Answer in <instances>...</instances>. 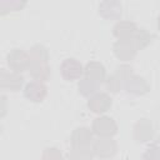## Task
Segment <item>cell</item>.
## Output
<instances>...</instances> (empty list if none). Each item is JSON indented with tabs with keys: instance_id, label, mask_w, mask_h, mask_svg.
I'll return each mask as SVG.
<instances>
[{
	"instance_id": "cell-25",
	"label": "cell",
	"mask_w": 160,
	"mask_h": 160,
	"mask_svg": "<svg viewBox=\"0 0 160 160\" xmlns=\"http://www.w3.org/2000/svg\"><path fill=\"white\" fill-rule=\"evenodd\" d=\"M158 29L160 30V15L158 16Z\"/></svg>"
},
{
	"instance_id": "cell-13",
	"label": "cell",
	"mask_w": 160,
	"mask_h": 160,
	"mask_svg": "<svg viewBox=\"0 0 160 160\" xmlns=\"http://www.w3.org/2000/svg\"><path fill=\"white\" fill-rule=\"evenodd\" d=\"M134 139L140 142H145L152 139V125L148 119H141L135 124Z\"/></svg>"
},
{
	"instance_id": "cell-22",
	"label": "cell",
	"mask_w": 160,
	"mask_h": 160,
	"mask_svg": "<svg viewBox=\"0 0 160 160\" xmlns=\"http://www.w3.org/2000/svg\"><path fill=\"white\" fill-rule=\"evenodd\" d=\"M141 160H160V149L155 144L150 145L142 154Z\"/></svg>"
},
{
	"instance_id": "cell-23",
	"label": "cell",
	"mask_w": 160,
	"mask_h": 160,
	"mask_svg": "<svg viewBox=\"0 0 160 160\" xmlns=\"http://www.w3.org/2000/svg\"><path fill=\"white\" fill-rule=\"evenodd\" d=\"M41 160H64L59 149L56 148H46L42 152Z\"/></svg>"
},
{
	"instance_id": "cell-11",
	"label": "cell",
	"mask_w": 160,
	"mask_h": 160,
	"mask_svg": "<svg viewBox=\"0 0 160 160\" xmlns=\"http://www.w3.org/2000/svg\"><path fill=\"white\" fill-rule=\"evenodd\" d=\"M136 31H138L136 25L132 21H126V20L118 21L112 28V34L119 40H131Z\"/></svg>"
},
{
	"instance_id": "cell-15",
	"label": "cell",
	"mask_w": 160,
	"mask_h": 160,
	"mask_svg": "<svg viewBox=\"0 0 160 160\" xmlns=\"http://www.w3.org/2000/svg\"><path fill=\"white\" fill-rule=\"evenodd\" d=\"M99 14L105 19H119L121 15V4L119 1H102L99 5Z\"/></svg>"
},
{
	"instance_id": "cell-4",
	"label": "cell",
	"mask_w": 160,
	"mask_h": 160,
	"mask_svg": "<svg viewBox=\"0 0 160 160\" xmlns=\"http://www.w3.org/2000/svg\"><path fill=\"white\" fill-rule=\"evenodd\" d=\"M48 95V88L44 82L32 80L24 88V96L32 102H41Z\"/></svg>"
},
{
	"instance_id": "cell-5",
	"label": "cell",
	"mask_w": 160,
	"mask_h": 160,
	"mask_svg": "<svg viewBox=\"0 0 160 160\" xmlns=\"http://www.w3.org/2000/svg\"><path fill=\"white\" fill-rule=\"evenodd\" d=\"M24 84V78L15 71H8L5 69H1L0 71V86L4 90H11L18 91L21 89Z\"/></svg>"
},
{
	"instance_id": "cell-16",
	"label": "cell",
	"mask_w": 160,
	"mask_h": 160,
	"mask_svg": "<svg viewBox=\"0 0 160 160\" xmlns=\"http://www.w3.org/2000/svg\"><path fill=\"white\" fill-rule=\"evenodd\" d=\"M92 148L85 146V148H72L68 155V160H92Z\"/></svg>"
},
{
	"instance_id": "cell-9",
	"label": "cell",
	"mask_w": 160,
	"mask_h": 160,
	"mask_svg": "<svg viewBox=\"0 0 160 160\" xmlns=\"http://www.w3.org/2000/svg\"><path fill=\"white\" fill-rule=\"evenodd\" d=\"M70 142L72 145V148H85V146H90V144L92 142V131L89 128L85 126H80L76 128L70 136Z\"/></svg>"
},
{
	"instance_id": "cell-3",
	"label": "cell",
	"mask_w": 160,
	"mask_h": 160,
	"mask_svg": "<svg viewBox=\"0 0 160 160\" xmlns=\"http://www.w3.org/2000/svg\"><path fill=\"white\" fill-rule=\"evenodd\" d=\"M60 72L66 81H72L80 79V76L84 74V68L79 60L74 58H68L61 62Z\"/></svg>"
},
{
	"instance_id": "cell-6",
	"label": "cell",
	"mask_w": 160,
	"mask_h": 160,
	"mask_svg": "<svg viewBox=\"0 0 160 160\" xmlns=\"http://www.w3.org/2000/svg\"><path fill=\"white\" fill-rule=\"evenodd\" d=\"M118 145L111 138H99L92 144V151L99 158H111L116 154Z\"/></svg>"
},
{
	"instance_id": "cell-7",
	"label": "cell",
	"mask_w": 160,
	"mask_h": 160,
	"mask_svg": "<svg viewBox=\"0 0 160 160\" xmlns=\"http://www.w3.org/2000/svg\"><path fill=\"white\" fill-rule=\"evenodd\" d=\"M111 104H112V99L108 94L96 92L95 95L90 96L88 101V108L95 114H102L111 108Z\"/></svg>"
},
{
	"instance_id": "cell-12",
	"label": "cell",
	"mask_w": 160,
	"mask_h": 160,
	"mask_svg": "<svg viewBox=\"0 0 160 160\" xmlns=\"http://www.w3.org/2000/svg\"><path fill=\"white\" fill-rule=\"evenodd\" d=\"M124 88L129 94H132V95H144L150 90V86L146 82V80L134 74L125 81Z\"/></svg>"
},
{
	"instance_id": "cell-8",
	"label": "cell",
	"mask_w": 160,
	"mask_h": 160,
	"mask_svg": "<svg viewBox=\"0 0 160 160\" xmlns=\"http://www.w3.org/2000/svg\"><path fill=\"white\" fill-rule=\"evenodd\" d=\"M112 50H114L115 56L120 60H124V61L132 60L136 55V51H138L131 40H118L114 44Z\"/></svg>"
},
{
	"instance_id": "cell-24",
	"label": "cell",
	"mask_w": 160,
	"mask_h": 160,
	"mask_svg": "<svg viewBox=\"0 0 160 160\" xmlns=\"http://www.w3.org/2000/svg\"><path fill=\"white\" fill-rule=\"evenodd\" d=\"M154 144H155V145H156V146H158V148L160 149V139H158V140H156V141H155Z\"/></svg>"
},
{
	"instance_id": "cell-1",
	"label": "cell",
	"mask_w": 160,
	"mask_h": 160,
	"mask_svg": "<svg viewBox=\"0 0 160 160\" xmlns=\"http://www.w3.org/2000/svg\"><path fill=\"white\" fill-rule=\"evenodd\" d=\"M6 62L8 66L11 69V71L20 74L24 70H28L30 66L29 52L24 51L22 49H12L6 55Z\"/></svg>"
},
{
	"instance_id": "cell-10",
	"label": "cell",
	"mask_w": 160,
	"mask_h": 160,
	"mask_svg": "<svg viewBox=\"0 0 160 160\" xmlns=\"http://www.w3.org/2000/svg\"><path fill=\"white\" fill-rule=\"evenodd\" d=\"M84 74H85L86 79H89L94 82H98L99 85L102 81H105V78H106L105 68L99 61H89L84 68Z\"/></svg>"
},
{
	"instance_id": "cell-14",
	"label": "cell",
	"mask_w": 160,
	"mask_h": 160,
	"mask_svg": "<svg viewBox=\"0 0 160 160\" xmlns=\"http://www.w3.org/2000/svg\"><path fill=\"white\" fill-rule=\"evenodd\" d=\"M30 75L34 78V80L38 81H46L50 78V66L48 61H30L29 66Z\"/></svg>"
},
{
	"instance_id": "cell-20",
	"label": "cell",
	"mask_w": 160,
	"mask_h": 160,
	"mask_svg": "<svg viewBox=\"0 0 160 160\" xmlns=\"http://www.w3.org/2000/svg\"><path fill=\"white\" fill-rule=\"evenodd\" d=\"M25 1H18V0H11V1H8V0H2L0 1V14L4 15L9 11H16V10H20L21 8L25 6Z\"/></svg>"
},
{
	"instance_id": "cell-21",
	"label": "cell",
	"mask_w": 160,
	"mask_h": 160,
	"mask_svg": "<svg viewBox=\"0 0 160 160\" xmlns=\"http://www.w3.org/2000/svg\"><path fill=\"white\" fill-rule=\"evenodd\" d=\"M122 85H124V81H122V79L116 72H114L112 75H110L108 78V80H106V88L111 92H118L121 89Z\"/></svg>"
},
{
	"instance_id": "cell-19",
	"label": "cell",
	"mask_w": 160,
	"mask_h": 160,
	"mask_svg": "<svg viewBox=\"0 0 160 160\" xmlns=\"http://www.w3.org/2000/svg\"><path fill=\"white\" fill-rule=\"evenodd\" d=\"M98 89H99V84L94 82V81H91V80H89L86 78H84L79 82V91L84 96H92V95H95Z\"/></svg>"
},
{
	"instance_id": "cell-17",
	"label": "cell",
	"mask_w": 160,
	"mask_h": 160,
	"mask_svg": "<svg viewBox=\"0 0 160 160\" xmlns=\"http://www.w3.org/2000/svg\"><path fill=\"white\" fill-rule=\"evenodd\" d=\"M151 35L145 30V29H138V31L135 32L134 38L131 39L134 46L136 48V50H141L145 46H148L151 41Z\"/></svg>"
},
{
	"instance_id": "cell-18",
	"label": "cell",
	"mask_w": 160,
	"mask_h": 160,
	"mask_svg": "<svg viewBox=\"0 0 160 160\" xmlns=\"http://www.w3.org/2000/svg\"><path fill=\"white\" fill-rule=\"evenodd\" d=\"M29 56L30 61H49V51L41 44L34 45L29 51Z\"/></svg>"
},
{
	"instance_id": "cell-2",
	"label": "cell",
	"mask_w": 160,
	"mask_h": 160,
	"mask_svg": "<svg viewBox=\"0 0 160 160\" xmlns=\"http://www.w3.org/2000/svg\"><path fill=\"white\" fill-rule=\"evenodd\" d=\"M91 131L99 138H111L118 132V125L114 119L109 116H100L94 119Z\"/></svg>"
}]
</instances>
